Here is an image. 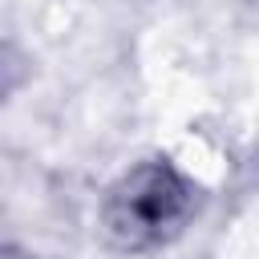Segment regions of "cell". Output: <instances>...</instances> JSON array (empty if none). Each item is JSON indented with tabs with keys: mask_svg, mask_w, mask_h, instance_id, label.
Listing matches in <instances>:
<instances>
[{
	"mask_svg": "<svg viewBox=\"0 0 259 259\" xmlns=\"http://www.w3.org/2000/svg\"><path fill=\"white\" fill-rule=\"evenodd\" d=\"M198 182L166 158L130 166L101 198V231L117 251H154L174 243L198 214Z\"/></svg>",
	"mask_w": 259,
	"mask_h": 259,
	"instance_id": "1",
	"label": "cell"
}]
</instances>
